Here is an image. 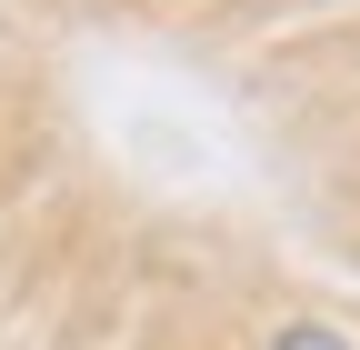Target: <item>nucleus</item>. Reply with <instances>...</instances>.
<instances>
[{
	"instance_id": "f257e3e1",
	"label": "nucleus",
	"mask_w": 360,
	"mask_h": 350,
	"mask_svg": "<svg viewBox=\"0 0 360 350\" xmlns=\"http://www.w3.org/2000/svg\"><path fill=\"white\" fill-rule=\"evenodd\" d=\"M270 350H360V340H340L330 320H281V330H270Z\"/></svg>"
}]
</instances>
